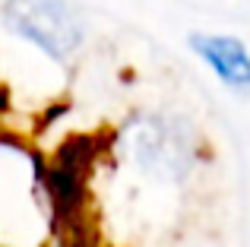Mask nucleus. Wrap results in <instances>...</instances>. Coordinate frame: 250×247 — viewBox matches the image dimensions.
Here are the masks:
<instances>
[{"mask_svg":"<svg viewBox=\"0 0 250 247\" xmlns=\"http://www.w3.org/2000/svg\"><path fill=\"white\" fill-rule=\"evenodd\" d=\"M190 48L228 89L250 92V51L241 38L215 35V32H193Z\"/></svg>","mask_w":250,"mask_h":247,"instance_id":"f03ea898","label":"nucleus"},{"mask_svg":"<svg viewBox=\"0 0 250 247\" xmlns=\"http://www.w3.org/2000/svg\"><path fill=\"white\" fill-rule=\"evenodd\" d=\"M0 22L54 63H70L85 41L83 13L70 0H3Z\"/></svg>","mask_w":250,"mask_h":247,"instance_id":"f257e3e1","label":"nucleus"}]
</instances>
